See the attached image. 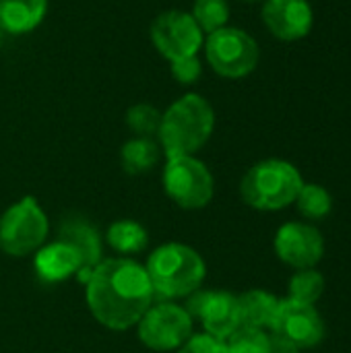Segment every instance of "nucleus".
<instances>
[{
    "mask_svg": "<svg viewBox=\"0 0 351 353\" xmlns=\"http://www.w3.org/2000/svg\"><path fill=\"white\" fill-rule=\"evenodd\" d=\"M263 23L283 41L306 37L314 23V12L308 0H265Z\"/></svg>",
    "mask_w": 351,
    "mask_h": 353,
    "instance_id": "13",
    "label": "nucleus"
},
{
    "mask_svg": "<svg viewBox=\"0 0 351 353\" xmlns=\"http://www.w3.org/2000/svg\"><path fill=\"white\" fill-rule=\"evenodd\" d=\"M50 234V221L35 196H23L0 215V250L8 256L37 252Z\"/></svg>",
    "mask_w": 351,
    "mask_h": 353,
    "instance_id": "5",
    "label": "nucleus"
},
{
    "mask_svg": "<svg viewBox=\"0 0 351 353\" xmlns=\"http://www.w3.org/2000/svg\"><path fill=\"white\" fill-rule=\"evenodd\" d=\"M186 312L192 321H201L207 335L217 339H228L240 325L238 296L225 290H197L188 296Z\"/></svg>",
    "mask_w": 351,
    "mask_h": 353,
    "instance_id": "10",
    "label": "nucleus"
},
{
    "mask_svg": "<svg viewBox=\"0 0 351 353\" xmlns=\"http://www.w3.org/2000/svg\"><path fill=\"white\" fill-rule=\"evenodd\" d=\"M48 0H0V29L4 33H29L46 17Z\"/></svg>",
    "mask_w": 351,
    "mask_h": 353,
    "instance_id": "16",
    "label": "nucleus"
},
{
    "mask_svg": "<svg viewBox=\"0 0 351 353\" xmlns=\"http://www.w3.org/2000/svg\"><path fill=\"white\" fill-rule=\"evenodd\" d=\"M201 72H203V66H201L199 54L197 56H188V58H180V60H174L172 62V74L182 85L197 83L199 77H201Z\"/></svg>",
    "mask_w": 351,
    "mask_h": 353,
    "instance_id": "26",
    "label": "nucleus"
},
{
    "mask_svg": "<svg viewBox=\"0 0 351 353\" xmlns=\"http://www.w3.org/2000/svg\"><path fill=\"white\" fill-rule=\"evenodd\" d=\"M151 41L170 62L197 56L203 46V31L186 10H166L151 25Z\"/></svg>",
    "mask_w": 351,
    "mask_h": 353,
    "instance_id": "9",
    "label": "nucleus"
},
{
    "mask_svg": "<svg viewBox=\"0 0 351 353\" xmlns=\"http://www.w3.org/2000/svg\"><path fill=\"white\" fill-rule=\"evenodd\" d=\"M302 186V174L294 163L285 159H263L244 174L240 194L250 209L281 211L296 203Z\"/></svg>",
    "mask_w": 351,
    "mask_h": 353,
    "instance_id": "4",
    "label": "nucleus"
},
{
    "mask_svg": "<svg viewBox=\"0 0 351 353\" xmlns=\"http://www.w3.org/2000/svg\"><path fill=\"white\" fill-rule=\"evenodd\" d=\"M279 298L265 292V290H250L238 296V306H240V321L246 327L271 331L273 321L279 310Z\"/></svg>",
    "mask_w": 351,
    "mask_h": 353,
    "instance_id": "17",
    "label": "nucleus"
},
{
    "mask_svg": "<svg viewBox=\"0 0 351 353\" xmlns=\"http://www.w3.org/2000/svg\"><path fill=\"white\" fill-rule=\"evenodd\" d=\"M296 205H298L300 215L306 217V219H310V221L325 219L333 211L331 192L325 186L314 184V182H308V184L304 182V186L298 192Z\"/></svg>",
    "mask_w": 351,
    "mask_h": 353,
    "instance_id": "21",
    "label": "nucleus"
},
{
    "mask_svg": "<svg viewBox=\"0 0 351 353\" xmlns=\"http://www.w3.org/2000/svg\"><path fill=\"white\" fill-rule=\"evenodd\" d=\"M267 353H300V350L294 343H290V341H285V339H281V337H277V335L271 333L269 335Z\"/></svg>",
    "mask_w": 351,
    "mask_h": 353,
    "instance_id": "27",
    "label": "nucleus"
},
{
    "mask_svg": "<svg viewBox=\"0 0 351 353\" xmlns=\"http://www.w3.org/2000/svg\"><path fill=\"white\" fill-rule=\"evenodd\" d=\"M58 240L70 244L79 252L81 263H83L79 281L85 283L87 277L91 275V271L101 263V238H99L97 230L85 217L68 215L60 223Z\"/></svg>",
    "mask_w": 351,
    "mask_h": 353,
    "instance_id": "14",
    "label": "nucleus"
},
{
    "mask_svg": "<svg viewBox=\"0 0 351 353\" xmlns=\"http://www.w3.org/2000/svg\"><path fill=\"white\" fill-rule=\"evenodd\" d=\"M178 353H228V347L217 337H211L207 333H192V337L178 350Z\"/></svg>",
    "mask_w": 351,
    "mask_h": 353,
    "instance_id": "25",
    "label": "nucleus"
},
{
    "mask_svg": "<svg viewBox=\"0 0 351 353\" xmlns=\"http://www.w3.org/2000/svg\"><path fill=\"white\" fill-rule=\"evenodd\" d=\"M35 275L43 281V283H60L66 281L70 277H79L83 263L79 252L62 242V240H54L48 246H41L35 252Z\"/></svg>",
    "mask_w": 351,
    "mask_h": 353,
    "instance_id": "15",
    "label": "nucleus"
},
{
    "mask_svg": "<svg viewBox=\"0 0 351 353\" xmlns=\"http://www.w3.org/2000/svg\"><path fill=\"white\" fill-rule=\"evenodd\" d=\"M271 333L294 343L298 350H310L325 339V321L314 304H302L285 298L279 302Z\"/></svg>",
    "mask_w": 351,
    "mask_h": 353,
    "instance_id": "11",
    "label": "nucleus"
},
{
    "mask_svg": "<svg viewBox=\"0 0 351 353\" xmlns=\"http://www.w3.org/2000/svg\"><path fill=\"white\" fill-rule=\"evenodd\" d=\"M275 254L281 263L288 267L300 271V269H312L323 261L325 254V238L323 234L302 221L285 223L275 234Z\"/></svg>",
    "mask_w": 351,
    "mask_h": 353,
    "instance_id": "12",
    "label": "nucleus"
},
{
    "mask_svg": "<svg viewBox=\"0 0 351 353\" xmlns=\"http://www.w3.org/2000/svg\"><path fill=\"white\" fill-rule=\"evenodd\" d=\"M153 294L172 302L188 298L203 288L207 265L203 256L180 242H168L155 248L145 265Z\"/></svg>",
    "mask_w": 351,
    "mask_h": 353,
    "instance_id": "2",
    "label": "nucleus"
},
{
    "mask_svg": "<svg viewBox=\"0 0 351 353\" xmlns=\"http://www.w3.org/2000/svg\"><path fill=\"white\" fill-rule=\"evenodd\" d=\"M325 275L317 271V267L300 269L292 275L288 283V298L302 304H317L325 294Z\"/></svg>",
    "mask_w": 351,
    "mask_h": 353,
    "instance_id": "20",
    "label": "nucleus"
},
{
    "mask_svg": "<svg viewBox=\"0 0 351 353\" xmlns=\"http://www.w3.org/2000/svg\"><path fill=\"white\" fill-rule=\"evenodd\" d=\"M228 353H267L269 333L263 329L240 325L228 339H223Z\"/></svg>",
    "mask_w": 351,
    "mask_h": 353,
    "instance_id": "23",
    "label": "nucleus"
},
{
    "mask_svg": "<svg viewBox=\"0 0 351 353\" xmlns=\"http://www.w3.org/2000/svg\"><path fill=\"white\" fill-rule=\"evenodd\" d=\"M159 155H161V149L153 139L134 137L124 143L120 151V161L128 176H141L149 172L151 168H155V163L159 161Z\"/></svg>",
    "mask_w": 351,
    "mask_h": 353,
    "instance_id": "19",
    "label": "nucleus"
},
{
    "mask_svg": "<svg viewBox=\"0 0 351 353\" xmlns=\"http://www.w3.org/2000/svg\"><path fill=\"white\" fill-rule=\"evenodd\" d=\"M2 41H4V31L0 29V48H2Z\"/></svg>",
    "mask_w": 351,
    "mask_h": 353,
    "instance_id": "28",
    "label": "nucleus"
},
{
    "mask_svg": "<svg viewBox=\"0 0 351 353\" xmlns=\"http://www.w3.org/2000/svg\"><path fill=\"white\" fill-rule=\"evenodd\" d=\"M242 2H259V0H242Z\"/></svg>",
    "mask_w": 351,
    "mask_h": 353,
    "instance_id": "29",
    "label": "nucleus"
},
{
    "mask_svg": "<svg viewBox=\"0 0 351 353\" xmlns=\"http://www.w3.org/2000/svg\"><path fill=\"white\" fill-rule=\"evenodd\" d=\"M126 126H128L130 132H134L137 137L153 139L155 134H159L161 112H159L155 105L137 103V105L128 108V112H126Z\"/></svg>",
    "mask_w": 351,
    "mask_h": 353,
    "instance_id": "24",
    "label": "nucleus"
},
{
    "mask_svg": "<svg viewBox=\"0 0 351 353\" xmlns=\"http://www.w3.org/2000/svg\"><path fill=\"white\" fill-rule=\"evenodd\" d=\"M190 14L203 33H213L221 27H228L230 2L228 0H194Z\"/></svg>",
    "mask_w": 351,
    "mask_h": 353,
    "instance_id": "22",
    "label": "nucleus"
},
{
    "mask_svg": "<svg viewBox=\"0 0 351 353\" xmlns=\"http://www.w3.org/2000/svg\"><path fill=\"white\" fill-rule=\"evenodd\" d=\"M213 128L215 112L211 103L199 93H188L161 114L157 137L168 157L194 155L211 139Z\"/></svg>",
    "mask_w": 351,
    "mask_h": 353,
    "instance_id": "3",
    "label": "nucleus"
},
{
    "mask_svg": "<svg viewBox=\"0 0 351 353\" xmlns=\"http://www.w3.org/2000/svg\"><path fill=\"white\" fill-rule=\"evenodd\" d=\"M145 267L128 256L101 259L85 281V298L93 319L110 331H128L153 302Z\"/></svg>",
    "mask_w": 351,
    "mask_h": 353,
    "instance_id": "1",
    "label": "nucleus"
},
{
    "mask_svg": "<svg viewBox=\"0 0 351 353\" xmlns=\"http://www.w3.org/2000/svg\"><path fill=\"white\" fill-rule=\"evenodd\" d=\"M192 316L184 306L174 302H159L137 323L139 339L153 352H178L192 337Z\"/></svg>",
    "mask_w": 351,
    "mask_h": 353,
    "instance_id": "8",
    "label": "nucleus"
},
{
    "mask_svg": "<svg viewBox=\"0 0 351 353\" xmlns=\"http://www.w3.org/2000/svg\"><path fill=\"white\" fill-rule=\"evenodd\" d=\"M106 240L114 252H118L120 256H130V254H139L147 248L149 234L134 219H118L108 228Z\"/></svg>",
    "mask_w": 351,
    "mask_h": 353,
    "instance_id": "18",
    "label": "nucleus"
},
{
    "mask_svg": "<svg viewBox=\"0 0 351 353\" xmlns=\"http://www.w3.org/2000/svg\"><path fill=\"white\" fill-rule=\"evenodd\" d=\"M205 56L211 68L223 79L248 77L261 58L259 43L252 35L238 27H221L209 33L205 43Z\"/></svg>",
    "mask_w": 351,
    "mask_h": 353,
    "instance_id": "7",
    "label": "nucleus"
},
{
    "mask_svg": "<svg viewBox=\"0 0 351 353\" xmlns=\"http://www.w3.org/2000/svg\"><path fill=\"white\" fill-rule=\"evenodd\" d=\"M161 180L166 194L186 211L207 207L215 194L213 174L194 155L168 157Z\"/></svg>",
    "mask_w": 351,
    "mask_h": 353,
    "instance_id": "6",
    "label": "nucleus"
}]
</instances>
